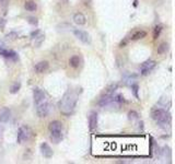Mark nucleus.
I'll list each match as a JSON object with an SVG mask.
<instances>
[{"label":"nucleus","mask_w":175,"mask_h":164,"mask_svg":"<svg viewBox=\"0 0 175 164\" xmlns=\"http://www.w3.org/2000/svg\"><path fill=\"white\" fill-rule=\"evenodd\" d=\"M41 152H42V154L46 159H50L53 157V150L47 142H43L41 145Z\"/></svg>","instance_id":"9"},{"label":"nucleus","mask_w":175,"mask_h":164,"mask_svg":"<svg viewBox=\"0 0 175 164\" xmlns=\"http://www.w3.org/2000/svg\"><path fill=\"white\" fill-rule=\"evenodd\" d=\"M43 41H44V35L40 33L38 35H36L35 37H34V45H35L36 47H40L41 44L43 43Z\"/></svg>","instance_id":"19"},{"label":"nucleus","mask_w":175,"mask_h":164,"mask_svg":"<svg viewBox=\"0 0 175 164\" xmlns=\"http://www.w3.org/2000/svg\"><path fill=\"white\" fill-rule=\"evenodd\" d=\"M113 102V94H105L101 97V100L99 101V105L104 107V106L111 105Z\"/></svg>","instance_id":"13"},{"label":"nucleus","mask_w":175,"mask_h":164,"mask_svg":"<svg viewBox=\"0 0 175 164\" xmlns=\"http://www.w3.org/2000/svg\"><path fill=\"white\" fill-rule=\"evenodd\" d=\"M48 68H49V63L47 61H40V63H37L34 66V70L37 73L45 72V71L48 70Z\"/></svg>","instance_id":"10"},{"label":"nucleus","mask_w":175,"mask_h":164,"mask_svg":"<svg viewBox=\"0 0 175 164\" xmlns=\"http://www.w3.org/2000/svg\"><path fill=\"white\" fill-rule=\"evenodd\" d=\"M33 98H34V103L38 104L41 102H43L45 100V93L43 90H41L40 88H35L33 90Z\"/></svg>","instance_id":"8"},{"label":"nucleus","mask_w":175,"mask_h":164,"mask_svg":"<svg viewBox=\"0 0 175 164\" xmlns=\"http://www.w3.org/2000/svg\"><path fill=\"white\" fill-rule=\"evenodd\" d=\"M162 32V25H156V28H153V38L154 40H156V38L160 36V34H161Z\"/></svg>","instance_id":"21"},{"label":"nucleus","mask_w":175,"mask_h":164,"mask_svg":"<svg viewBox=\"0 0 175 164\" xmlns=\"http://www.w3.org/2000/svg\"><path fill=\"white\" fill-rule=\"evenodd\" d=\"M74 34H75V36H76L79 41H81L82 43L88 44V43L91 42L90 35H89V34H88L85 31H82V30H79V28H77V30H74Z\"/></svg>","instance_id":"7"},{"label":"nucleus","mask_w":175,"mask_h":164,"mask_svg":"<svg viewBox=\"0 0 175 164\" xmlns=\"http://www.w3.org/2000/svg\"><path fill=\"white\" fill-rule=\"evenodd\" d=\"M146 35H147V32H144V31H136L133 35H131V40L133 41L141 40V38L146 37Z\"/></svg>","instance_id":"17"},{"label":"nucleus","mask_w":175,"mask_h":164,"mask_svg":"<svg viewBox=\"0 0 175 164\" xmlns=\"http://www.w3.org/2000/svg\"><path fill=\"white\" fill-rule=\"evenodd\" d=\"M34 134L32 129L30 128L28 126H22L19 128L18 130V137H17V141L18 143H23L25 141L31 140L33 138Z\"/></svg>","instance_id":"4"},{"label":"nucleus","mask_w":175,"mask_h":164,"mask_svg":"<svg viewBox=\"0 0 175 164\" xmlns=\"http://www.w3.org/2000/svg\"><path fill=\"white\" fill-rule=\"evenodd\" d=\"M18 36H19V34L17 32H14V31H12V32L8 33L7 35H6V38L8 41H15L18 38Z\"/></svg>","instance_id":"22"},{"label":"nucleus","mask_w":175,"mask_h":164,"mask_svg":"<svg viewBox=\"0 0 175 164\" xmlns=\"http://www.w3.org/2000/svg\"><path fill=\"white\" fill-rule=\"evenodd\" d=\"M2 131H3L2 127L0 126V140H1V137H2Z\"/></svg>","instance_id":"30"},{"label":"nucleus","mask_w":175,"mask_h":164,"mask_svg":"<svg viewBox=\"0 0 175 164\" xmlns=\"http://www.w3.org/2000/svg\"><path fill=\"white\" fill-rule=\"evenodd\" d=\"M9 3V0H0V6H7Z\"/></svg>","instance_id":"29"},{"label":"nucleus","mask_w":175,"mask_h":164,"mask_svg":"<svg viewBox=\"0 0 175 164\" xmlns=\"http://www.w3.org/2000/svg\"><path fill=\"white\" fill-rule=\"evenodd\" d=\"M74 22L76 24H78V25H84L85 22H87V19H85V16L81 12H77L74 15Z\"/></svg>","instance_id":"14"},{"label":"nucleus","mask_w":175,"mask_h":164,"mask_svg":"<svg viewBox=\"0 0 175 164\" xmlns=\"http://www.w3.org/2000/svg\"><path fill=\"white\" fill-rule=\"evenodd\" d=\"M97 126V113L96 112H91L89 115V127H90L91 130L95 129Z\"/></svg>","instance_id":"12"},{"label":"nucleus","mask_w":175,"mask_h":164,"mask_svg":"<svg viewBox=\"0 0 175 164\" xmlns=\"http://www.w3.org/2000/svg\"><path fill=\"white\" fill-rule=\"evenodd\" d=\"M131 89H133V92H134V94H135V96L137 98H139V95H138V84H133L131 85Z\"/></svg>","instance_id":"26"},{"label":"nucleus","mask_w":175,"mask_h":164,"mask_svg":"<svg viewBox=\"0 0 175 164\" xmlns=\"http://www.w3.org/2000/svg\"><path fill=\"white\" fill-rule=\"evenodd\" d=\"M77 102H78V96L75 92L68 91L64 94L62 98L59 101L58 107L59 110L64 116H70L72 113L75 112V108L77 106Z\"/></svg>","instance_id":"1"},{"label":"nucleus","mask_w":175,"mask_h":164,"mask_svg":"<svg viewBox=\"0 0 175 164\" xmlns=\"http://www.w3.org/2000/svg\"><path fill=\"white\" fill-rule=\"evenodd\" d=\"M36 114H37L38 117H46L48 114H49V104L47 102H41V103L36 104Z\"/></svg>","instance_id":"5"},{"label":"nucleus","mask_w":175,"mask_h":164,"mask_svg":"<svg viewBox=\"0 0 175 164\" xmlns=\"http://www.w3.org/2000/svg\"><path fill=\"white\" fill-rule=\"evenodd\" d=\"M128 118H129L130 120H135L138 118V113L135 112V110H130L129 113H128Z\"/></svg>","instance_id":"24"},{"label":"nucleus","mask_w":175,"mask_h":164,"mask_svg":"<svg viewBox=\"0 0 175 164\" xmlns=\"http://www.w3.org/2000/svg\"><path fill=\"white\" fill-rule=\"evenodd\" d=\"M69 65H70L72 68H78L79 66H80V58H79V56L75 55V56L70 57V59H69Z\"/></svg>","instance_id":"16"},{"label":"nucleus","mask_w":175,"mask_h":164,"mask_svg":"<svg viewBox=\"0 0 175 164\" xmlns=\"http://www.w3.org/2000/svg\"><path fill=\"white\" fill-rule=\"evenodd\" d=\"M11 117V110L8 107H2L0 110V122L7 123Z\"/></svg>","instance_id":"11"},{"label":"nucleus","mask_w":175,"mask_h":164,"mask_svg":"<svg viewBox=\"0 0 175 164\" xmlns=\"http://www.w3.org/2000/svg\"><path fill=\"white\" fill-rule=\"evenodd\" d=\"M151 117L153 120H156L159 126L164 129H166V127L170 126L171 120H172L170 113H168L164 108H161V107L153 108V110H151Z\"/></svg>","instance_id":"2"},{"label":"nucleus","mask_w":175,"mask_h":164,"mask_svg":"<svg viewBox=\"0 0 175 164\" xmlns=\"http://www.w3.org/2000/svg\"><path fill=\"white\" fill-rule=\"evenodd\" d=\"M20 88H21V83H19V82H15V83H13V84L11 85V88H10V93L12 94H15L19 92Z\"/></svg>","instance_id":"20"},{"label":"nucleus","mask_w":175,"mask_h":164,"mask_svg":"<svg viewBox=\"0 0 175 164\" xmlns=\"http://www.w3.org/2000/svg\"><path fill=\"white\" fill-rule=\"evenodd\" d=\"M168 50H169V44L168 43H162V44H160L158 46V49H156L158 54H160V55L165 54Z\"/></svg>","instance_id":"18"},{"label":"nucleus","mask_w":175,"mask_h":164,"mask_svg":"<svg viewBox=\"0 0 175 164\" xmlns=\"http://www.w3.org/2000/svg\"><path fill=\"white\" fill-rule=\"evenodd\" d=\"M28 23L32 24V25H37V23H38L37 19H36V18H33V16H30V18L28 19Z\"/></svg>","instance_id":"25"},{"label":"nucleus","mask_w":175,"mask_h":164,"mask_svg":"<svg viewBox=\"0 0 175 164\" xmlns=\"http://www.w3.org/2000/svg\"><path fill=\"white\" fill-rule=\"evenodd\" d=\"M6 23H7V21H6L5 19H0V30L3 31L6 28Z\"/></svg>","instance_id":"27"},{"label":"nucleus","mask_w":175,"mask_h":164,"mask_svg":"<svg viewBox=\"0 0 175 164\" xmlns=\"http://www.w3.org/2000/svg\"><path fill=\"white\" fill-rule=\"evenodd\" d=\"M40 33H41V32H40V31H38V30H37V31H34V32H32V33H31V37H32V38H34L36 35H38Z\"/></svg>","instance_id":"28"},{"label":"nucleus","mask_w":175,"mask_h":164,"mask_svg":"<svg viewBox=\"0 0 175 164\" xmlns=\"http://www.w3.org/2000/svg\"><path fill=\"white\" fill-rule=\"evenodd\" d=\"M156 60H147L144 61L141 66H140V72L142 76H147L156 68Z\"/></svg>","instance_id":"6"},{"label":"nucleus","mask_w":175,"mask_h":164,"mask_svg":"<svg viewBox=\"0 0 175 164\" xmlns=\"http://www.w3.org/2000/svg\"><path fill=\"white\" fill-rule=\"evenodd\" d=\"M50 132V138L55 143H58L62 140V124L58 120H54L48 126Z\"/></svg>","instance_id":"3"},{"label":"nucleus","mask_w":175,"mask_h":164,"mask_svg":"<svg viewBox=\"0 0 175 164\" xmlns=\"http://www.w3.org/2000/svg\"><path fill=\"white\" fill-rule=\"evenodd\" d=\"M24 8H25L26 11L33 12L36 10L37 6H36V3L34 2L33 0H28V1H25V3H24Z\"/></svg>","instance_id":"15"},{"label":"nucleus","mask_w":175,"mask_h":164,"mask_svg":"<svg viewBox=\"0 0 175 164\" xmlns=\"http://www.w3.org/2000/svg\"><path fill=\"white\" fill-rule=\"evenodd\" d=\"M117 89V84H111L109 88L106 89V91H105V94H113L114 92H115V90Z\"/></svg>","instance_id":"23"}]
</instances>
